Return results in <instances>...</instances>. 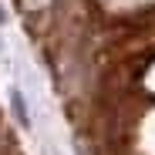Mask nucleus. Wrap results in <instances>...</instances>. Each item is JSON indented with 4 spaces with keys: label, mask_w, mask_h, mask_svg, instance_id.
<instances>
[{
    "label": "nucleus",
    "mask_w": 155,
    "mask_h": 155,
    "mask_svg": "<svg viewBox=\"0 0 155 155\" xmlns=\"http://www.w3.org/2000/svg\"><path fill=\"white\" fill-rule=\"evenodd\" d=\"M10 111H14L17 125L31 128V108H27V98H24V91H20V88H10Z\"/></svg>",
    "instance_id": "f257e3e1"
},
{
    "label": "nucleus",
    "mask_w": 155,
    "mask_h": 155,
    "mask_svg": "<svg viewBox=\"0 0 155 155\" xmlns=\"http://www.w3.org/2000/svg\"><path fill=\"white\" fill-rule=\"evenodd\" d=\"M7 24V10H4V4H0V27Z\"/></svg>",
    "instance_id": "f03ea898"
},
{
    "label": "nucleus",
    "mask_w": 155,
    "mask_h": 155,
    "mask_svg": "<svg viewBox=\"0 0 155 155\" xmlns=\"http://www.w3.org/2000/svg\"><path fill=\"white\" fill-rule=\"evenodd\" d=\"M0 54H4V41H0Z\"/></svg>",
    "instance_id": "7ed1b4c3"
},
{
    "label": "nucleus",
    "mask_w": 155,
    "mask_h": 155,
    "mask_svg": "<svg viewBox=\"0 0 155 155\" xmlns=\"http://www.w3.org/2000/svg\"><path fill=\"white\" fill-rule=\"evenodd\" d=\"M47 155H58V152H47Z\"/></svg>",
    "instance_id": "20e7f679"
}]
</instances>
